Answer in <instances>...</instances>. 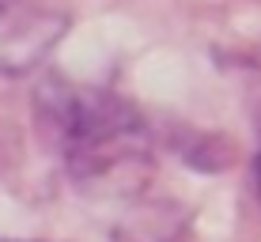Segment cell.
Instances as JSON below:
<instances>
[{"label": "cell", "mask_w": 261, "mask_h": 242, "mask_svg": "<svg viewBox=\"0 0 261 242\" xmlns=\"http://www.w3.org/2000/svg\"><path fill=\"white\" fill-rule=\"evenodd\" d=\"M38 118L65 155L68 174L84 185L125 182L148 163V125L114 91L49 84L38 95Z\"/></svg>", "instance_id": "6da1fadb"}, {"label": "cell", "mask_w": 261, "mask_h": 242, "mask_svg": "<svg viewBox=\"0 0 261 242\" xmlns=\"http://www.w3.org/2000/svg\"><path fill=\"white\" fill-rule=\"evenodd\" d=\"M68 31L65 0H0V72L27 76Z\"/></svg>", "instance_id": "7a4b0ae2"}, {"label": "cell", "mask_w": 261, "mask_h": 242, "mask_svg": "<svg viewBox=\"0 0 261 242\" xmlns=\"http://www.w3.org/2000/svg\"><path fill=\"white\" fill-rule=\"evenodd\" d=\"M254 185H257V197H261V151H257V159H254Z\"/></svg>", "instance_id": "3957f363"}, {"label": "cell", "mask_w": 261, "mask_h": 242, "mask_svg": "<svg viewBox=\"0 0 261 242\" xmlns=\"http://www.w3.org/2000/svg\"><path fill=\"white\" fill-rule=\"evenodd\" d=\"M0 242H4V238H0Z\"/></svg>", "instance_id": "277c9868"}]
</instances>
